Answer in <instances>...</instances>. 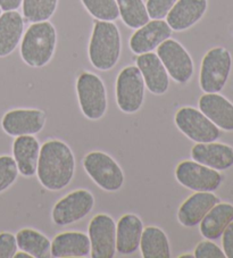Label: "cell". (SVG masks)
<instances>
[{
	"instance_id": "obj_30",
	"label": "cell",
	"mask_w": 233,
	"mask_h": 258,
	"mask_svg": "<svg viewBox=\"0 0 233 258\" xmlns=\"http://www.w3.org/2000/svg\"><path fill=\"white\" fill-rule=\"evenodd\" d=\"M19 174L20 172L14 158L8 155L0 156V194L15 183Z\"/></svg>"
},
{
	"instance_id": "obj_22",
	"label": "cell",
	"mask_w": 233,
	"mask_h": 258,
	"mask_svg": "<svg viewBox=\"0 0 233 258\" xmlns=\"http://www.w3.org/2000/svg\"><path fill=\"white\" fill-rule=\"evenodd\" d=\"M143 222L136 214L121 216L116 224V251L121 255H132L140 247Z\"/></svg>"
},
{
	"instance_id": "obj_31",
	"label": "cell",
	"mask_w": 233,
	"mask_h": 258,
	"mask_svg": "<svg viewBox=\"0 0 233 258\" xmlns=\"http://www.w3.org/2000/svg\"><path fill=\"white\" fill-rule=\"evenodd\" d=\"M178 0H147L146 7L150 20L166 19Z\"/></svg>"
},
{
	"instance_id": "obj_27",
	"label": "cell",
	"mask_w": 233,
	"mask_h": 258,
	"mask_svg": "<svg viewBox=\"0 0 233 258\" xmlns=\"http://www.w3.org/2000/svg\"><path fill=\"white\" fill-rule=\"evenodd\" d=\"M120 17L129 29L137 30L150 21L143 0H116Z\"/></svg>"
},
{
	"instance_id": "obj_3",
	"label": "cell",
	"mask_w": 233,
	"mask_h": 258,
	"mask_svg": "<svg viewBox=\"0 0 233 258\" xmlns=\"http://www.w3.org/2000/svg\"><path fill=\"white\" fill-rule=\"evenodd\" d=\"M57 31L49 21L31 24L21 41V57L24 63L33 69L48 65L55 55Z\"/></svg>"
},
{
	"instance_id": "obj_35",
	"label": "cell",
	"mask_w": 233,
	"mask_h": 258,
	"mask_svg": "<svg viewBox=\"0 0 233 258\" xmlns=\"http://www.w3.org/2000/svg\"><path fill=\"white\" fill-rule=\"evenodd\" d=\"M23 0H0V8L3 12L17 11L22 6Z\"/></svg>"
},
{
	"instance_id": "obj_37",
	"label": "cell",
	"mask_w": 233,
	"mask_h": 258,
	"mask_svg": "<svg viewBox=\"0 0 233 258\" xmlns=\"http://www.w3.org/2000/svg\"><path fill=\"white\" fill-rule=\"evenodd\" d=\"M181 258H189V257H195L194 255H189V253H186V255H181Z\"/></svg>"
},
{
	"instance_id": "obj_6",
	"label": "cell",
	"mask_w": 233,
	"mask_h": 258,
	"mask_svg": "<svg viewBox=\"0 0 233 258\" xmlns=\"http://www.w3.org/2000/svg\"><path fill=\"white\" fill-rule=\"evenodd\" d=\"M232 69V56L224 47L206 52L200 65L199 86L205 93H216L225 87Z\"/></svg>"
},
{
	"instance_id": "obj_16",
	"label": "cell",
	"mask_w": 233,
	"mask_h": 258,
	"mask_svg": "<svg viewBox=\"0 0 233 258\" xmlns=\"http://www.w3.org/2000/svg\"><path fill=\"white\" fill-rule=\"evenodd\" d=\"M219 203L216 195L208 191H197L188 197L179 208L178 221L186 228H195L199 225L206 214Z\"/></svg>"
},
{
	"instance_id": "obj_13",
	"label": "cell",
	"mask_w": 233,
	"mask_h": 258,
	"mask_svg": "<svg viewBox=\"0 0 233 258\" xmlns=\"http://www.w3.org/2000/svg\"><path fill=\"white\" fill-rule=\"evenodd\" d=\"M46 125V113L37 108L12 109L2 118V128L10 137L35 136Z\"/></svg>"
},
{
	"instance_id": "obj_26",
	"label": "cell",
	"mask_w": 233,
	"mask_h": 258,
	"mask_svg": "<svg viewBox=\"0 0 233 258\" xmlns=\"http://www.w3.org/2000/svg\"><path fill=\"white\" fill-rule=\"evenodd\" d=\"M16 241L20 250L30 253L32 258L51 257V241L38 230L29 228L20 230L16 233Z\"/></svg>"
},
{
	"instance_id": "obj_38",
	"label": "cell",
	"mask_w": 233,
	"mask_h": 258,
	"mask_svg": "<svg viewBox=\"0 0 233 258\" xmlns=\"http://www.w3.org/2000/svg\"><path fill=\"white\" fill-rule=\"evenodd\" d=\"M3 14V11H2V8H0V15H2Z\"/></svg>"
},
{
	"instance_id": "obj_29",
	"label": "cell",
	"mask_w": 233,
	"mask_h": 258,
	"mask_svg": "<svg viewBox=\"0 0 233 258\" xmlns=\"http://www.w3.org/2000/svg\"><path fill=\"white\" fill-rule=\"evenodd\" d=\"M83 7L97 21L114 22L120 17L116 0H81Z\"/></svg>"
},
{
	"instance_id": "obj_19",
	"label": "cell",
	"mask_w": 233,
	"mask_h": 258,
	"mask_svg": "<svg viewBox=\"0 0 233 258\" xmlns=\"http://www.w3.org/2000/svg\"><path fill=\"white\" fill-rule=\"evenodd\" d=\"M200 112L207 116L219 130L233 131V104L216 93H205L199 98Z\"/></svg>"
},
{
	"instance_id": "obj_21",
	"label": "cell",
	"mask_w": 233,
	"mask_h": 258,
	"mask_svg": "<svg viewBox=\"0 0 233 258\" xmlns=\"http://www.w3.org/2000/svg\"><path fill=\"white\" fill-rule=\"evenodd\" d=\"M40 142L34 136L16 137L13 142V158L22 176L32 177L37 174L40 156Z\"/></svg>"
},
{
	"instance_id": "obj_4",
	"label": "cell",
	"mask_w": 233,
	"mask_h": 258,
	"mask_svg": "<svg viewBox=\"0 0 233 258\" xmlns=\"http://www.w3.org/2000/svg\"><path fill=\"white\" fill-rule=\"evenodd\" d=\"M76 95L84 117L98 121L105 116L108 108V98L105 83L92 72H82L76 79Z\"/></svg>"
},
{
	"instance_id": "obj_17",
	"label": "cell",
	"mask_w": 233,
	"mask_h": 258,
	"mask_svg": "<svg viewBox=\"0 0 233 258\" xmlns=\"http://www.w3.org/2000/svg\"><path fill=\"white\" fill-rule=\"evenodd\" d=\"M208 8V0H178L166 16L173 31L182 32L203 19Z\"/></svg>"
},
{
	"instance_id": "obj_18",
	"label": "cell",
	"mask_w": 233,
	"mask_h": 258,
	"mask_svg": "<svg viewBox=\"0 0 233 258\" xmlns=\"http://www.w3.org/2000/svg\"><path fill=\"white\" fill-rule=\"evenodd\" d=\"M191 158L216 171H225L233 166V147L216 141L197 144L191 149Z\"/></svg>"
},
{
	"instance_id": "obj_8",
	"label": "cell",
	"mask_w": 233,
	"mask_h": 258,
	"mask_svg": "<svg viewBox=\"0 0 233 258\" xmlns=\"http://www.w3.org/2000/svg\"><path fill=\"white\" fill-rule=\"evenodd\" d=\"M95 203V196L89 190L72 191L55 204L51 212L52 222L58 226L74 224L90 214Z\"/></svg>"
},
{
	"instance_id": "obj_15",
	"label": "cell",
	"mask_w": 233,
	"mask_h": 258,
	"mask_svg": "<svg viewBox=\"0 0 233 258\" xmlns=\"http://www.w3.org/2000/svg\"><path fill=\"white\" fill-rule=\"evenodd\" d=\"M137 66L140 70L146 89L152 95L163 96L169 88V75L162 60L155 52L138 55Z\"/></svg>"
},
{
	"instance_id": "obj_10",
	"label": "cell",
	"mask_w": 233,
	"mask_h": 258,
	"mask_svg": "<svg viewBox=\"0 0 233 258\" xmlns=\"http://www.w3.org/2000/svg\"><path fill=\"white\" fill-rule=\"evenodd\" d=\"M174 122L179 130L196 144L216 141L221 137L219 128L200 109L190 106L179 109Z\"/></svg>"
},
{
	"instance_id": "obj_7",
	"label": "cell",
	"mask_w": 233,
	"mask_h": 258,
	"mask_svg": "<svg viewBox=\"0 0 233 258\" xmlns=\"http://www.w3.org/2000/svg\"><path fill=\"white\" fill-rule=\"evenodd\" d=\"M146 84L137 65H130L119 73L115 84V98L119 108L125 114H134L145 101Z\"/></svg>"
},
{
	"instance_id": "obj_1",
	"label": "cell",
	"mask_w": 233,
	"mask_h": 258,
	"mask_svg": "<svg viewBox=\"0 0 233 258\" xmlns=\"http://www.w3.org/2000/svg\"><path fill=\"white\" fill-rule=\"evenodd\" d=\"M75 157L64 141L52 139L41 146L37 176L44 189L61 191L69 186L75 174Z\"/></svg>"
},
{
	"instance_id": "obj_36",
	"label": "cell",
	"mask_w": 233,
	"mask_h": 258,
	"mask_svg": "<svg viewBox=\"0 0 233 258\" xmlns=\"http://www.w3.org/2000/svg\"><path fill=\"white\" fill-rule=\"evenodd\" d=\"M14 258H32V256H31L30 253L23 251V250H21V251L17 250L16 253H15Z\"/></svg>"
},
{
	"instance_id": "obj_14",
	"label": "cell",
	"mask_w": 233,
	"mask_h": 258,
	"mask_svg": "<svg viewBox=\"0 0 233 258\" xmlns=\"http://www.w3.org/2000/svg\"><path fill=\"white\" fill-rule=\"evenodd\" d=\"M173 30L164 20H150L136 30L130 38L129 46L133 54L141 55L157 49L165 40L172 37Z\"/></svg>"
},
{
	"instance_id": "obj_5",
	"label": "cell",
	"mask_w": 233,
	"mask_h": 258,
	"mask_svg": "<svg viewBox=\"0 0 233 258\" xmlns=\"http://www.w3.org/2000/svg\"><path fill=\"white\" fill-rule=\"evenodd\" d=\"M83 168L90 179L107 192L123 188L125 175L120 164L104 151H91L83 158Z\"/></svg>"
},
{
	"instance_id": "obj_2",
	"label": "cell",
	"mask_w": 233,
	"mask_h": 258,
	"mask_svg": "<svg viewBox=\"0 0 233 258\" xmlns=\"http://www.w3.org/2000/svg\"><path fill=\"white\" fill-rule=\"evenodd\" d=\"M122 54V37L114 22L96 21L89 41L88 55L91 65L107 72L119 63Z\"/></svg>"
},
{
	"instance_id": "obj_24",
	"label": "cell",
	"mask_w": 233,
	"mask_h": 258,
	"mask_svg": "<svg viewBox=\"0 0 233 258\" xmlns=\"http://www.w3.org/2000/svg\"><path fill=\"white\" fill-rule=\"evenodd\" d=\"M233 221V205L217 203L199 223V230L205 239L216 240Z\"/></svg>"
},
{
	"instance_id": "obj_9",
	"label": "cell",
	"mask_w": 233,
	"mask_h": 258,
	"mask_svg": "<svg viewBox=\"0 0 233 258\" xmlns=\"http://www.w3.org/2000/svg\"><path fill=\"white\" fill-rule=\"evenodd\" d=\"M159 59L174 82L186 84L195 73V64L189 51L176 39L169 38L156 49Z\"/></svg>"
},
{
	"instance_id": "obj_23",
	"label": "cell",
	"mask_w": 233,
	"mask_h": 258,
	"mask_svg": "<svg viewBox=\"0 0 233 258\" xmlns=\"http://www.w3.org/2000/svg\"><path fill=\"white\" fill-rule=\"evenodd\" d=\"M24 34V17L17 11L0 15V58L10 56L21 43Z\"/></svg>"
},
{
	"instance_id": "obj_11",
	"label": "cell",
	"mask_w": 233,
	"mask_h": 258,
	"mask_svg": "<svg viewBox=\"0 0 233 258\" xmlns=\"http://www.w3.org/2000/svg\"><path fill=\"white\" fill-rule=\"evenodd\" d=\"M176 179L182 186L195 191L214 192L223 181L218 171L203 165L198 162L182 161L176 168Z\"/></svg>"
},
{
	"instance_id": "obj_34",
	"label": "cell",
	"mask_w": 233,
	"mask_h": 258,
	"mask_svg": "<svg viewBox=\"0 0 233 258\" xmlns=\"http://www.w3.org/2000/svg\"><path fill=\"white\" fill-rule=\"evenodd\" d=\"M222 247L225 257L233 258V221L222 233Z\"/></svg>"
},
{
	"instance_id": "obj_20",
	"label": "cell",
	"mask_w": 233,
	"mask_h": 258,
	"mask_svg": "<svg viewBox=\"0 0 233 258\" xmlns=\"http://www.w3.org/2000/svg\"><path fill=\"white\" fill-rule=\"evenodd\" d=\"M91 244L89 235L79 231L58 233L53 238L50 247V256L55 258H82L89 257Z\"/></svg>"
},
{
	"instance_id": "obj_33",
	"label": "cell",
	"mask_w": 233,
	"mask_h": 258,
	"mask_svg": "<svg viewBox=\"0 0 233 258\" xmlns=\"http://www.w3.org/2000/svg\"><path fill=\"white\" fill-rule=\"evenodd\" d=\"M17 250L16 235L11 232L0 233V258H14Z\"/></svg>"
},
{
	"instance_id": "obj_25",
	"label": "cell",
	"mask_w": 233,
	"mask_h": 258,
	"mask_svg": "<svg viewBox=\"0 0 233 258\" xmlns=\"http://www.w3.org/2000/svg\"><path fill=\"white\" fill-rule=\"evenodd\" d=\"M143 258H171V244L167 234L158 226L143 228L140 247Z\"/></svg>"
},
{
	"instance_id": "obj_28",
	"label": "cell",
	"mask_w": 233,
	"mask_h": 258,
	"mask_svg": "<svg viewBox=\"0 0 233 258\" xmlns=\"http://www.w3.org/2000/svg\"><path fill=\"white\" fill-rule=\"evenodd\" d=\"M57 6L58 0H23V17L31 23L48 21L56 13Z\"/></svg>"
},
{
	"instance_id": "obj_12",
	"label": "cell",
	"mask_w": 233,
	"mask_h": 258,
	"mask_svg": "<svg viewBox=\"0 0 233 258\" xmlns=\"http://www.w3.org/2000/svg\"><path fill=\"white\" fill-rule=\"evenodd\" d=\"M92 258H113L116 255V223L107 214H97L89 223Z\"/></svg>"
},
{
	"instance_id": "obj_32",
	"label": "cell",
	"mask_w": 233,
	"mask_h": 258,
	"mask_svg": "<svg viewBox=\"0 0 233 258\" xmlns=\"http://www.w3.org/2000/svg\"><path fill=\"white\" fill-rule=\"evenodd\" d=\"M194 256L195 258H224L225 253L216 243L212 242V240L206 239L197 244Z\"/></svg>"
}]
</instances>
